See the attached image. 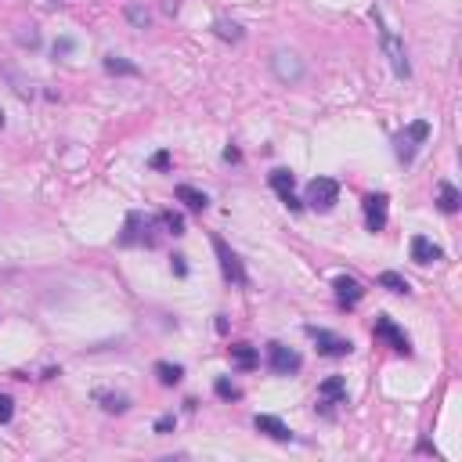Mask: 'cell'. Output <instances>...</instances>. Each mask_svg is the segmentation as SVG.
I'll return each mask as SVG.
<instances>
[{"instance_id": "6da1fadb", "label": "cell", "mask_w": 462, "mask_h": 462, "mask_svg": "<svg viewBox=\"0 0 462 462\" xmlns=\"http://www.w3.org/2000/svg\"><path fill=\"white\" fill-rule=\"evenodd\" d=\"M372 18H376V26H379V40H383V51H387V62H390V69H394V76L398 80H412V65H408V51H405V44H401V36L390 29V26H383V15L372 8Z\"/></svg>"}, {"instance_id": "7a4b0ae2", "label": "cell", "mask_w": 462, "mask_h": 462, "mask_svg": "<svg viewBox=\"0 0 462 462\" xmlns=\"http://www.w3.org/2000/svg\"><path fill=\"white\" fill-rule=\"evenodd\" d=\"M210 246H213V253H217V264H220V275H224V282L227 286H239V289H246L249 286V275H246V267H242V260H239V253L231 249L220 235H210Z\"/></svg>"}, {"instance_id": "3957f363", "label": "cell", "mask_w": 462, "mask_h": 462, "mask_svg": "<svg viewBox=\"0 0 462 462\" xmlns=\"http://www.w3.org/2000/svg\"><path fill=\"white\" fill-rule=\"evenodd\" d=\"M427 137H430V123H427V120H412V123L394 137V152H398V159L408 167V163L415 159V152L427 145Z\"/></svg>"}, {"instance_id": "277c9868", "label": "cell", "mask_w": 462, "mask_h": 462, "mask_svg": "<svg viewBox=\"0 0 462 462\" xmlns=\"http://www.w3.org/2000/svg\"><path fill=\"white\" fill-rule=\"evenodd\" d=\"M372 336L387 343L394 354H401V358H412V339H408V332H405V329H401V325H398L390 315H376Z\"/></svg>"}, {"instance_id": "5b68a950", "label": "cell", "mask_w": 462, "mask_h": 462, "mask_svg": "<svg viewBox=\"0 0 462 462\" xmlns=\"http://www.w3.org/2000/svg\"><path fill=\"white\" fill-rule=\"evenodd\" d=\"M303 203L311 206V210H318V213H329V210L339 203V181H332V177H315L311 184H307Z\"/></svg>"}, {"instance_id": "8992f818", "label": "cell", "mask_w": 462, "mask_h": 462, "mask_svg": "<svg viewBox=\"0 0 462 462\" xmlns=\"http://www.w3.org/2000/svg\"><path fill=\"white\" fill-rule=\"evenodd\" d=\"M156 217H145V213H127V224H123V235H120V246H156Z\"/></svg>"}, {"instance_id": "52a82bcc", "label": "cell", "mask_w": 462, "mask_h": 462, "mask_svg": "<svg viewBox=\"0 0 462 462\" xmlns=\"http://www.w3.org/2000/svg\"><path fill=\"white\" fill-rule=\"evenodd\" d=\"M271 72H275L278 84L296 87L303 76H307V65H303V58L293 55V51H275V55H271Z\"/></svg>"}, {"instance_id": "ba28073f", "label": "cell", "mask_w": 462, "mask_h": 462, "mask_svg": "<svg viewBox=\"0 0 462 462\" xmlns=\"http://www.w3.org/2000/svg\"><path fill=\"white\" fill-rule=\"evenodd\" d=\"M361 210H365V227L372 231V235H379V231L387 227V220H390V196H387V191H368Z\"/></svg>"}, {"instance_id": "9c48e42d", "label": "cell", "mask_w": 462, "mask_h": 462, "mask_svg": "<svg viewBox=\"0 0 462 462\" xmlns=\"http://www.w3.org/2000/svg\"><path fill=\"white\" fill-rule=\"evenodd\" d=\"M267 365H271L275 376H296L303 368V358L293 351V346L275 339V343H267Z\"/></svg>"}, {"instance_id": "30bf717a", "label": "cell", "mask_w": 462, "mask_h": 462, "mask_svg": "<svg viewBox=\"0 0 462 462\" xmlns=\"http://www.w3.org/2000/svg\"><path fill=\"white\" fill-rule=\"evenodd\" d=\"M307 336L318 343V354H322V358H346V354L354 351V343H351V339H346V336H336V332H329V329H315V325H307Z\"/></svg>"}, {"instance_id": "8fae6325", "label": "cell", "mask_w": 462, "mask_h": 462, "mask_svg": "<svg viewBox=\"0 0 462 462\" xmlns=\"http://www.w3.org/2000/svg\"><path fill=\"white\" fill-rule=\"evenodd\" d=\"M408 253H412V260L415 264H437V260H444V249L434 242V239H427V235H412V242H408Z\"/></svg>"}, {"instance_id": "7c38bea8", "label": "cell", "mask_w": 462, "mask_h": 462, "mask_svg": "<svg viewBox=\"0 0 462 462\" xmlns=\"http://www.w3.org/2000/svg\"><path fill=\"white\" fill-rule=\"evenodd\" d=\"M332 289H336V300H339L343 307H354V303H361V296H365V286H361L358 278H351V275H336V278H332Z\"/></svg>"}, {"instance_id": "4fadbf2b", "label": "cell", "mask_w": 462, "mask_h": 462, "mask_svg": "<svg viewBox=\"0 0 462 462\" xmlns=\"http://www.w3.org/2000/svg\"><path fill=\"white\" fill-rule=\"evenodd\" d=\"M253 427H257V434L271 437V441H293V430L278 415H253Z\"/></svg>"}, {"instance_id": "5bb4252c", "label": "cell", "mask_w": 462, "mask_h": 462, "mask_svg": "<svg viewBox=\"0 0 462 462\" xmlns=\"http://www.w3.org/2000/svg\"><path fill=\"white\" fill-rule=\"evenodd\" d=\"M318 398H322V408H329V405H346V379H343V376H329L322 387H318Z\"/></svg>"}, {"instance_id": "9a60e30c", "label": "cell", "mask_w": 462, "mask_h": 462, "mask_svg": "<svg viewBox=\"0 0 462 462\" xmlns=\"http://www.w3.org/2000/svg\"><path fill=\"white\" fill-rule=\"evenodd\" d=\"M174 199L184 203L191 213H206V206H210V196H206V191L191 188V184H177V188H174Z\"/></svg>"}, {"instance_id": "2e32d148", "label": "cell", "mask_w": 462, "mask_h": 462, "mask_svg": "<svg viewBox=\"0 0 462 462\" xmlns=\"http://www.w3.org/2000/svg\"><path fill=\"white\" fill-rule=\"evenodd\" d=\"M227 351H231V361H235L242 372H249V368H257V365H260V351H257L253 343H231Z\"/></svg>"}, {"instance_id": "e0dca14e", "label": "cell", "mask_w": 462, "mask_h": 462, "mask_svg": "<svg viewBox=\"0 0 462 462\" xmlns=\"http://www.w3.org/2000/svg\"><path fill=\"white\" fill-rule=\"evenodd\" d=\"M458 206H462L458 188H455L451 181H441V184H437V210L451 217V213H458Z\"/></svg>"}, {"instance_id": "ac0fdd59", "label": "cell", "mask_w": 462, "mask_h": 462, "mask_svg": "<svg viewBox=\"0 0 462 462\" xmlns=\"http://www.w3.org/2000/svg\"><path fill=\"white\" fill-rule=\"evenodd\" d=\"M94 401H98L108 415H123V412H130V398H127V394H116V390H94Z\"/></svg>"}, {"instance_id": "d6986e66", "label": "cell", "mask_w": 462, "mask_h": 462, "mask_svg": "<svg viewBox=\"0 0 462 462\" xmlns=\"http://www.w3.org/2000/svg\"><path fill=\"white\" fill-rule=\"evenodd\" d=\"M152 372H156V379L163 383V387H177V383L184 379V365H174V361H156Z\"/></svg>"}, {"instance_id": "ffe728a7", "label": "cell", "mask_w": 462, "mask_h": 462, "mask_svg": "<svg viewBox=\"0 0 462 462\" xmlns=\"http://www.w3.org/2000/svg\"><path fill=\"white\" fill-rule=\"evenodd\" d=\"M101 65H105V72H108V76H137V72H141V69H137L134 62H127L123 55H105V62H101Z\"/></svg>"}, {"instance_id": "44dd1931", "label": "cell", "mask_w": 462, "mask_h": 462, "mask_svg": "<svg viewBox=\"0 0 462 462\" xmlns=\"http://www.w3.org/2000/svg\"><path fill=\"white\" fill-rule=\"evenodd\" d=\"M376 286H379V289H390V293H405V296L412 293L408 278H405V275H398V271H383V275L376 278Z\"/></svg>"}, {"instance_id": "7402d4cb", "label": "cell", "mask_w": 462, "mask_h": 462, "mask_svg": "<svg viewBox=\"0 0 462 462\" xmlns=\"http://www.w3.org/2000/svg\"><path fill=\"white\" fill-rule=\"evenodd\" d=\"M213 33L220 36V40H231V44H239L242 36H246V29H242L239 22H227V18H217V22H213Z\"/></svg>"}, {"instance_id": "603a6c76", "label": "cell", "mask_w": 462, "mask_h": 462, "mask_svg": "<svg viewBox=\"0 0 462 462\" xmlns=\"http://www.w3.org/2000/svg\"><path fill=\"white\" fill-rule=\"evenodd\" d=\"M267 184H271L278 196H286V191H293V184H296V174L293 170H271L267 174Z\"/></svg>"}, {"instance_id": "cb8c5ba5", "label": "cell", "mask_w": 462, "mask_h": 462, "mask_svg": "<svg viewBox=\"0 0 462 462\" xmlns=\"http://www.w3.org/2000/svg\"><path fill=\"white\" fill-rule=\"evenodd\" d=\"M213 394H217L220 401H239V398H242V390H239L227 376H217V379H213Z\"/></svg>"}, {"instance_id": "d4e9b609", "label": "cell", "mask_w": 462, "mask_h": 462, "mask_svg": "<svg viewBox=\"0 0 462 462\" xmlns=\"http://www.w3.org/2000/svg\"><path fill=\"white\" fill-rule=\"evenodd\" d=\"M123 15H127V22H130L134 29H148V26H152V15H148L145 4H127Z\"/></svg>"}, {"instance_id": "484cf974", "label": "cell", "mask_w": 462, "mask_h": 462, "mask_svg": "<svg viewBox=\"0 0 462 462\" xmlns=\"http://www.w3.org/2000/svg\"><path fill=\"white\" fill-rule=\"evenodd\" d=\"M156 224H159V227H167L170 235H184V217H181V213H174V210H163V213L156 217Z\"/></svg>"}, {"instance_id": "4316f807", "label": "cell", "mask_w": 462, "mask_h": 462, "mask_svg": "<svg viewBox=\"0 0 462 462\" xmlns=\"http://www.w3.org/2000/svg\"><path fill=\"white\" fill-rule=\"evenodd\" d=\"M174 427H177V415H159V419H156V427H152V430H156L159 437H167V434H174Z\"/></svg>"}, {"instance_id": "83f0119b", "label": "cell", "mask_w": 462, "mask_h": 462, "mask_svg": "<svg viewBox=\"0 0 462 462\" xmlns=\"http://www.w3.org/2000/svg\"><path fill=\"white\" fill-rule=\"evenodd\" d=\"M148 167H152V170H159V174H163V170H170V152H167V148H163V152H156V156L148 159Z\"/></svg>"}, {"instance_id": "f1b7e54d", "label": "cell", "mask_w": 462, "mask_h": 462, "mask_svg": "<svg viewBox=\"0 0 462 462\" xmlns=\"http://www.w3.org/2000/svg\"><path fill=\"white\" fill-rule=\"evenodd\" d=\"M11 415H15V401L8 394H0V422H11Z\"/></svg>"}, {"instance_id": "f546056e", "label": "cell", "mask_w": 462, "mask_h": 462, "mask_svg": "<svg viewBox=\"0 0 462 462\" xmlns=\"http://www.w3.org/2000/svg\"><path fill=\"white\" fill-rule=\"evenodd\" d=\"M18 44H22V47H40V33L29 26V33H18Z\"/></svg>"}, {"instance_id": "4dcf8cb0", "label": "cell", "mask_w": 462, "mask_h": 462, "mask_svg": "<svg viewBox=\"0 0 462 462\" xmlns=\"http://www.w3.org/2000/svg\"><path fill=\"white\" fill-rule=\"evenodd\" d=\"M278 199H282V206H286V210H293V213H300V210H303V199H296L293 191H286V196H278Z\"/></svg>"}, {"instance_id": "1f68e13d", "label": "cell", "mask_w": 462, "mask_h": 462, "mask_svg": "<svg viewBox=\"0 0 462 462\" xmlns=\"http://www.w3.org/2000/svg\"><path fill=\"white\" fill-rule=\"evenodd\" d=\"M170 267H174V275H177V278H184V275H188V264H184V257H181V253H174V257H170Z\"/></svg>"}, {"instance_id": "d6a6232c", "label": "cell", "mask_w": 462, "mask_h": 462, "mask_svg": "<svg viewBox=\"0 0 462 462\" xmlns=\"http://www.w3.org/2000/svg\"><path fill=\"white\" fill-rule=\"evenodd\" d=\"M72 47H76V40H72V36H62V40L55 44V55H72Z\"/></svg>"}, {"instance_id": "836d02e7", "label": "cell", "mask_w": 462, "mask_h": 462, "mask_svg": "<svg viewBox=\"0 0 462 462\" xmlns=\"http://www.w3.org/2000/svg\"><path fill=\"white\" fill-rule=\"evenodd\" d=\"M239 159H242V152H239L235 145H227V148H224V163H239Z\"/></svg>"}, {"instance_id": "e575fe53", "label": "cell", "mask_w": 462, "mask_h": 462, "mask_svg": "<svg viewBox=\"0 0 462 462\" xmlns=\"http://www.w3.org/2000/svg\"><path fill=\"white\" fill-rule=\"evenodd\" d=\"M213 329H217V332L224 336V332H227V318H224V315H217V322H213Z\"/></svg>"}, {"instance_id": "d590c367", "label": "cell", "mask_w": 462, "mask_h": 462, "mask_svg": "<svg viewBox=\"0 0 462 462\" xmlns=\"http://www.w3.org/2000/svg\"><path fill=\"white\" fill-rule=\"evenodd\" d=\"M0 127H4V112H0Z\"/></svg>"}]
</instances>
